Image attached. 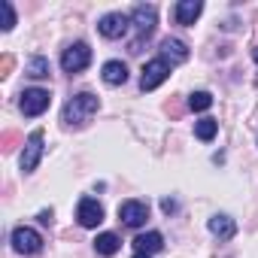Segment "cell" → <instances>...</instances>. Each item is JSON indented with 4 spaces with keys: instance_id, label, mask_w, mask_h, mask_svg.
Wrapping results in <instances>:
<instances>
[{
    "instance_id": "ffe728a7",
    "label": "cell",
    "mask_w": 258,
    "mask_h": 258,
    "mask_svg": "<svg viewBox=\"0 0 258 258\" xmlns=\"http://www.w3.org/2000/svg\"><path fill=\"white\" fill-rule=\"evenodd\" d=\"M0 13H4V31H13V25H16V13H13V4L10 0H4V4H0Z\"/></svg>"
},
{
    "instance_id": "e0dca14e",
    "label": "cell",
    "mask_w": 258,
    "mask_h": 258,
    "mask_svg": "<svg viewBox=\"0 0 258 258\" xmlns=\"http://www.w3.org/2000/svg\"><path fill=\"white\" fill-rule=\"evenodd\" d=\"M216 131H219V121H216V118H201V121H195V137L204 140V143H210V140L216 137Z\"/></svg>"
},
{
    "instance_id": "9c48e42d",
    "label": "cell",
    "mask_w": 258,
    "mask_h": 258,
    "mask_svg": "<svg viewBox=\"0 0 258 258\" xmlns=\"http://www.w3.org/2000/svg\"><path fill=\"white\" fill-rule=\"evenodd\" d=\"M76 219H79L82 228H97L103 222V207L94 198H82L79 207H76Z\"/></svg>"
},
{
    "instance_id": "ba28073f",
    "label": "cell",
    "mask_w": 258,
    "mask_h": 258,
    "mask_svg": "<svg viewBox=\"0 0 258 258\" xmlns=\"http://www.w3.org/2000/svg\"><path fill=\"white\" fill-rule=\"evenodd\" d=\"M127 28H131V16H124V13H106V16L97 22V31H100L106 40H118V37H124Z\"/></svg>"
},
{
    "instance_id": "8992f818",
    "label": "cell",
    "mask_w": 258,
    "mask_h": 258,
    "mask_svg": "<svg viewBox=\"0 0 258 258\" xmlns=\"http://www.w3.org/2000/svg\"><path fill=\"white\" fill-rule=\"evenodd\" d=\"M13 249L22 252V255H34V252H40V249H43V237H40V231H34V228H28V225H19V228L13 231Z\"/></svg>"
},
{
    "instance_id": "ac0fdd59",
    "label": "cell",
    "mask_w": 258,
    "mask_h": 258,
    "mask_svg": "<svg viewBox=\"0 0 258 258\" xmlns=\"http://www.w3.org/2000/svg\"><path fill=\"white\" fill-rule=\"evenodd\" d=\"M25 73H28V76H34V79H46V76L52 73V67H49V61H46V58H40V55H37V58H31V61H28Z\"/></svg>"
},
{
    "instance_id": "6da1fadb",
    "label": "cell",
    "mask_w": 258,
    "mask_h": 258,
    "mask_svg": "<svg viewBox=\"0 0 258 258\" xmlns=\"http://www.w3.org/2000/svg\"><path fill=\"white\" fill-rule=\"evenodd\" d=\"M97 109H100V100H97L94 94L82 91V94H73V97L64 103L61 121H64V124H85V121H88Z\"/></svg>"
},
{
    "instance_id": "2e32d148",
    "label": "cell",
    "mask_w": 258,
    "mask_h": 258,
    "mask_svg": "<svg viewBox=\"0 0 258 258\" xmlns=\"http://www.w3.org/2000/svg\"><path fill=\"white\" fill-rule=\"evenodd\" d=\"M118 249H121V240H118L112 231H103V234H97V240H94V252H97V255H103V258H112Z\"/></svg>"
},
{
    "instance_id": "9a60e30c",
    "label": "cell",
    "mask_w": 258,
    "mask_h": 258,
    "mask_svg": "<svg viewBox=\"0 0 258 258\" xmlns=\"http://www.w3.org/2000/svg\"><path fill=\"white\" fill-rule=\"evenodd\" d=\"M210 234L219 237V240H231L237 234V222L231 216H213L210 219Z\"/></svg>"
},
{
    "instance_id": "603a6c76",
    "label": "cell",
    "mask_w": 258,
    "mask_h": 258,
    "mask_svg": "<svg viewBox=\"0 0 258 258\" xmlns=\"http://www.w3.org/2000/svg\"><path fill=\"white\" fill-rule=\"evenodd\" d=\"M134 258H152V255H140V252H137V255H134Z\"/></svg>"
},
{
    "instance_id": "7c38bea8",
    "label": "cell",
    "mask_w": 258,
    "mask_h": 258,
    "mask_svg": "<svg viewBox=\"0 0 258 258\" xmlns=\"http://www.w3.org/2000/svg\"><path fill=\"white\" fill-rule=\"evenodd\" d=\"M161 58L170 64H182V61H188V46L182 40L167 37V40H161Z\"/></svg>"
},
{
    "instance_id": "3957f363",
    "label": "cell",
    "mask_w": 258,
    "mask_h": 258,
    "mask_svg": "<svg viewBox=\"0 0 258 258\" xmlns=\"http://www.w3.org/2000/svg\"><path fill=\"white\" fill-rule=\"evenodd\" d=\"M91 64V49H88V43H73V46H67L64 49V55H61V70L64 73H82L85 67Z\"/></svg>"
},
{
    "instance_id": "4fadbf2b",
    "label": "cell",
    "mask_w": 258,
    "mask_h": 258,
    "mask_svg": "<svg viewBox=\"0 0 258 258\" xmlns=\"http://www.w3.org/2000/svg\"><path fill=\"white\" fill-rule=\"evenodd\" d=\"M134 249H137L140 255H152V252L164 249V237H161L158 231H146V234H137V237H134Z\"/></svg>"
},
{
    "instance_id": "44dd1931",
    "label": "cell",
    "mask_w": 258,
    "mask_h": 258,
    "mask_svg": "<svg viewBox=\"0 0 258 258\" xmlns=\"http://www.w3.org/2000/svg\"><path fill=\"white\" fill-rule=\"evenodd\" d=\"M161 210H164V213H173V210H176V204H173L170 198H164V201H161Z\"/></svg>"
},
{
    "instance_id": "7a4b0ae2",
    "label": "cell",
    "mask_w": 258,
    "mask_h": 258,
    "mask_svg": "<svg viewBox=\"0 0 258 258\" xmlns=\"http://www.w3.org/2000/svg\"><path fill=\"white\" fill-rule=\"evenodd\" d=\"M131 22H134V28H137V40H134L131 52H140V43H143V37H149V34L155 31L158 10H155L152 4H140V7H134V13H131Z\"/></svg>"
},
{
    "instance_id": "5b68a950",
    "label": "cell",
    "mask_w": 258,
    "mask_h": 258,
    "mask_svg": "<svg viewBox=\"0 0 258 258\" xmlns=\"http://www.w3.org/2000/svg\"><path fill=\"white\" fill-rule=\"evenodd\" d=\"M49 103H52V94L46 91V88H25L22 91V112L25 115H43L46 109H49Z\"/></svg>"
},
{
    "instance_id": "30bf717a",
    "label": "cell",
    "mask_w": 258,
    "mask_h": 258,
    "mask_svg": "<svg viewBox=\"0 0 258 258\" xmlns=\"http://www.w3.org/2000/svg\"><path fill=\"white\" fill-rule=\"evenodd\" d=\"M40 155H43V131H34V134L28 137V143H25V152H22V170H25V173L37 170Z\"/></svg>"
},
{
    "instance_id": "8fae6325",
    "label": "cell",
    "mask_w": 258,
    "mask_h": 258,
    "mask_svg": "<svg viewBox=\"0 0 258 258\" xmlns=\"http://www.w3.org/2000/svg\"><path fill=\"white\" fill-rule=\"evenodd\" d=\"M201 13H204L201 0H179L176 10H173V19H176V25H195V19Z\"/></svg>"
},
{
    "instance_id": "d6986e66",
    "label": "cell",
    "mask_w": 258,
    "mask_h": 258,
    "mask_svg": "<svg viewBox=\"0 0 258 258\" xmlns=\"http://www.w3.org/2000/svg\"><path fill=\"white\" fill-rule=\"evenodd\" d=\"M188 106H191L195 112H204V109L213 106V94H210V91H195V94L188 97Z\"/></svg>"
},
{
    "instance_id": "5bb4252c",
    "label": "cell",
    "mask_w": 258,
    "mask_h": 258,
    "mask_svg": "<svg viewBox=\"0 0 258 258\" xmlns=\"http://www.w3.org/2000/svg\"><path fill=\"white\" fill-rule=\"evenodd\" d=\"M100 76H103L106 85H124L127 82V67H124V61H106Z\"/></svg>"
},
{
    "instance_id": "7402d4cb",
    "label": "cell",
    "mask_w": 258,
    "mask_h": 258,
    "mask_svg": "<svg viewBox=\"0 0 258 258\" xmlns=\"http://www.w3.org/2000/svg\"><path fill=\"white\" fill-rule=\"evenodd\" d=\"M252 58H255V64H258V49H252Z\"/></svg>"
},
{
    "instance_id": "277c9868",
    "label": "cell",
    "mask_w": 258,
    "mask_h": 258,
    "mask_svg": "<svg viewBox=\"0 0 258 258\" xmlns=\"http://www.w3.org/2000/svg\"><path fill=\"white\" fill-rule=\"evenodd\" d=\"M118 219L127 228H143L149 219V204L146 201H121L118 204Z\"/></svg>"
},
{
    "instance_id": "52a82bcc",
    "label": "cell",
    "mask_w": 258,
    "mask_h": 258,
    "mask_svg": "<svg viewBox=\"0 0 258 258\" xmlns=\"http://www.w3.org/2000/svg\"><path fill=\"white\" fill-rule=\"evenodd\" d=\"M167 76H170V64H167L164 58H155V61H149V64L143 67L140 88H143V91H155V88H158Z\"/></svg>"
}]
</instances>
